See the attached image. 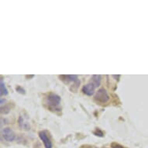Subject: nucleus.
I'll return each instance as SVG.
<instances>
[{
  "label": "nucleus",
  "mask_w": 148,
  "mask_h": 148,
  "mask_svg": "<svg viewBox=\"0 0 148 148\" xmlns=\"http://www.w3.org/2000/svg\"><path fill=\"white\" fill-rule=\"evenodd\" d=\"M45 105L48 109L51 110H57L60 111L59 105L61 103V97L59 95L53 94V93H50L45 99Z\"/></svg>",
  "instance_id": "obj_1"
},
{
  "label": "nucleus",
  "mask_w": 148,
  "mask_h": 148,
  "mask_svg": "<svg viewBox=\"0 0 148 148\" xmlns=\"http://www.w3.org/2000/svg\"><path fill=\"white\" fill-rule=\"evenodd\" d=\"M94 99H95L96 102L102 103V104H105L107 102H109V96L108 95V92H106V90L105 88H100L96 92Z\"/></svg>",
  "instance_id": "obj_2"
},
{
  "label": "nucleus",
  "mask_w": 148,
  "mask_h": 148,
  "mask_svg": "<svg viewBox=\"0 0 148 148\" xmlns=\"http://www.w3.org/2000/svg\"><path fill=\"white\" fill-rule=\"evenodd\" d=\"M59 78L66 85L71 82H73L74 84L80 82L78 76L75 75H59Z\"/></svg>",
  "instance_id": "obj_3"
},
{
  "label": "nucleus",
  "mask_w": 148,
  "mask_h": 148,
  "mask_svg": "<svg viewBox=\"0 0 148 148\" xmlns=\"http://www.w3.org/2000/svg\"><path fill=\"white\" fill-rule=\"evenodd\" d=\"M2 136L4 138V140L7 142H12L16 138V134H14V132L9 127H5V128L3 129Z\"/></svg>",
  "instance_id": "obj_4"
},
{
  "label": "nucleus",
  "mask_w": 148,
  "mask_h": 148,
  "mask_svg": "<svg viewBox=\"0 0 148 148\" xmlns=\"http://www.w3.org/2000/svg\"><path fill=\"white\" fill-rule=\"evenodd\" d=\"M19 126L22 130H29L30 128L29 123V117L27 114L25 115H20V118H19Z\"/></svg>",
  "instance_id": "obj_5"
},
{
  "label": "nucleus",
  "mask_w": 148,
  "mask_h": 148,
  "mask_svg": "<svg viewBox=\"0 0 148 148\" xmlns=\"http://www.w3.org/2000/svg\"><path fill=\"white\" fill-rule=\"evenodd\" d=\"M39 136L40 140L43 141V143L44 144L45 148H52V143H51V140L47 136V134L44 131L39 132Z\"/></svg>",
  "instance_id": "obj_6"
},
{
  "label": "nucleus",
  "mask_w": 148,
  "mask_h": 148,
  "mask_svg": "<svg viewBox=\"0 0 148 148\" xmlns=\"http://www.w3.org/2000/svg\"><path fill=\"white\" fill-rule=\"evenodd\" d=\"M95 86L92 83L89 82L88 83L87 85H85L83 86L82 88V92L84 94L88 95V96H92L94 95L95 93Z\"/></svg>",
  "instance_id": "obj_7"
},
{
  "label": "nucleus",
  "mask_w": 148,
  "mask_h": 148,
  "mask_svg": "<svg viewBox=\"0 0 148 148\" xmlns=\"http://www.w3.org/2000/svg\"><path fill=\"white\" fill-rule=\"evenodd\" d=\"M101 80H102V77L99 75H92V78L90 82L92 83L93 85H95V88L99 87L101 84Z\"/></svg>",
  "instance_id": "obj_8"
},
{
  "label": "nucleus",
  "mask_w": 148,
  "mask_h": 148,
  "mask_svg": "<svg viewBox=\"0 0 148 148\" xmlns=\"http://www.w3.org/2000/svg\"><path fill=\"white\" fill-rule=\"evenodd\" d=\"M8 94V90L5 87V84L3 82V80L1 79V82H0V95L1 96L3 95H6Z\"/></svg>",
  "instance_id": "obj_9"
},
{
  "label": "nucleus",
  "mask_w": 148,
  "mask_h": 148,
  "mask_svg": "<svg viewBox=\"0 0 148 148\" xmlns=\"http://www.w3.org/2000/svg\"><path fill=\"white\" fill-rule=\"evenodd\" d=\"M93 134H95V136H99V137H103V136H105L104 134H103V132H102L99 128L95 129V130L93 132Z\"/></svg>",
  "instance_id": "obj_10"
},
{
  "label": "nucleus",
  "mask_w": 148,
  "mask_h": 148,
  "mask_svg": "<svg viewBox=\"0 0 148 148\" xmlns=\"http://www.w3.org/2000/svg\"><path fill=\"white\" fill-rule=\"evenodd\" d=\"M10 111V108L7 106H2L1 107V112L3 114H7L9 113Z\"/></svg>",
  "instance_id": "obj_11"
},
{
  "label": "nucleus",
  "mask_w": 148,
  "mask_h": 148,
  "mask_svg": "<svg viewBox=\"0 0 148 148\" xmlns=\"http://www.w3.org/2000/svg\"><path fill=\"white\" fill-rule=\"evenodd\" d=\"M16 90L17 92H19V93L22 94V95L26 94V91H25L24 88L23 87H21V86H20V85H17L16 87Z\"/></svg>",
  "instance_id": "obj_12"
},
{
  "label": "nucleus",
  "mask_w": 148,
  "mask_h": 148,
  "mask_svg": "<svg viewBox=\"0 0 148 148\" xmlns=\"http://www.w3.org/2000/svg\"><path fill=\"white\" fill-rule=\"evenodd\" d=\"M111 147H112V148H126L124 146L121 145V144H119V143H112Z\"/></svg>",
  "instance_id": "obj_13"
},
{
  "label": "nucleus",
  "mask_w": 148,
  "mask_h": 148,
  "mask_svg": "<svg viewBox=\"0 0 148 148\" xmlns=\"http://www.w3.org/2000/svg\"><path fill=\"white\" fill-rule=\"evenodd\" d=\"M26 77H27V78H34V75H27V76H26Z\"/></svg>",
  "instance_id": "obj_14"
},
{
  "label": "nucleus",
  "mask_w": 148,
  "mask_h": 148,
  "mask_svg": "<svg viewBox=\"0 0 148 148\" xmlns=\"http://www.w3.org/2000/svg\"><path fill=\"white\" fill-rule=\"evenodd\" d=\"M92 147H88L87 146H86V147H83V148H91Z\"/></svg>",
  "instance_id": "obj_15"
}]
</instances>
